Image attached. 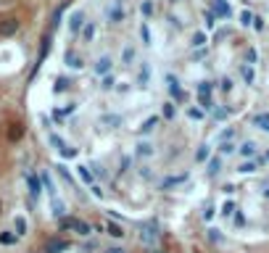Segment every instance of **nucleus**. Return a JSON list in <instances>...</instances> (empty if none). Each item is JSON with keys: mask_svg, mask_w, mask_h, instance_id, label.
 Returning a JSON list of instances; mask_svg holds the SVG:
<instances>
[{"mask_svg": "<svg viewBox=\"0 0 269 253\" xmlns=\"http://www.w3.org/2000/svg\"><path fill=\"white\" fill-rule=\"evenodd\" d=\"M158 240H161V230H158V221H156V219L145 221V224L140 227V243H145V245H156Z\"/></svg>", "mask_w": 269, "mask_h": 253, "instance_id": "nucleus-1", "label": "nucleus"}, {"mask_svg": "<svg viewBox=\"0 0 269 253\" xmlns=\"http://www.w3.org/2000/svg\"><path fill=\"white\" fill-rule=\"evenodd\" d=\"M106 16H108V21H111V24H124V21H127V11H124V0H114V3H111V6H108Z\"/></svg>", "mask_w": 269, "mask_h": 253, "instance_id": "nucleus-2", "label": "nucleus"}, {"mask_svg": "<svg viewBox=\"0 0 269 253\" xmlns=\"http://www.w3.org/2000/svg\"><path fill=\"white\" fill-rule=\"evenodd\" d=\"M21 21L16 19V16H6V19H0V37H13L16 32H19Z\"/></svg>", "mask_w": 269, "mask_h": 253, "instance_id": "nucleus-3", "label": "nucleus"}, {"mask_svg": "<svg viewBox=\"0 0 269 253\" xmlns=\"http://www.w3.org/2000/svg\"><path fill=\"white\" fill-rule=\"evenodd\" d=\"M111 66H114V61H111V56H98L92 63V71L98 77H108L111 74Z\"/></svg>", "mask_w": 269, "mask_h": 253, "instance_id": "nucleus-4", "label": "nucleus"}, {"mask_svg": "<svg viewBox=\"0 0 269 253\" xmlns=\"http://www.w3.org/2000/svg\"><path fill=\"white\" fill-rule=\"evenodd\" d=\"M187 180H190V171L172 174V177H164L161 182H158V187H161V190H172V187H177V185H182V182H187Z\"/></svg>", "mask_w": 269, "mask_h": 253, "instance_id": "nucleus-5", "label": "nucleus"}, {"mask_svg": "<svg viewBox=\"0 0 269 253\" xmlns=\"http://www.w3.org/2000/svg\"><path fill=\"white\" fill-rule=\"evenodd\" d=\"M151 77H153L151 63H148V61H142V66H140V71H137L135 85H137V87H148V85H151Z\"/></svg>", "mask_w": 269, "mask_h": 253, "instance_id": "nucleus-6", "label": "nucleus"}, {"mask_svg": "<svg viewBox=\"0 0 269 253\" xmlns=\"http://www.w3.org/2000/svg\"><path fill=\"white\" fill-rule=\"evenodd\" d=\"M85 13L82 11H74L71 16H69V32H71V35H79V32H82L85 29Z\"/></svg>", "mask_w": 269, "mask_h": 253, "instance_id": "nucleus-7", "label": "nucleus"}, {"mask_svg": "<svg viewBox=\"0 0 269 253\" xmlns=\"http://www.w3.org/2000/svg\"><path fill=\"white\" fill-rule=\"evenodd\" d=\"M24 132H27V127H24L21 121H11L8 130H6V137H8L11 142H19V140L24 137Z\"/></svg>", "mask_w": 269, "mask_h": 253, "instance_id": "nucleus-8", "label": "nucleus"}, {"mask_svg": "<svg viewBox=\"0 0 269 253\" xmlns=\"http://www.w3.org/2000/svg\"><path fill=\"white\" fill-rule=\"evenodd\" d=\"M166 82H169V92H172V98L182 103V100H185V90L180 87V79L174 77V74H166Z\"/></svg>", "mask_w": 269, "mask_h": 253, "instance_id": "nucleus-9", "label": "nucleus"}, {"mask_svg": "<svg viewBox=\"0 0 269 253\" xmlns=\"http://www.w3.org/2000/svg\"><path fill=\"white\" fill-rule=\"evenodd\" d=\"M63 61H66V66H69V69H79V71L85 69V58H82V56H77V50H71V47L66 50Z\"/></svg>", "mask_w": 269, "mask_h": 253, "instance_id": "nucleus-10", "label": "nucleus"}, {"mask_svg": "<svg viewBox=\"0 0 269 253\" xmlns=\"http://www.w3.org/2000/svg\"><path fill=\"white\" fill-rule=\"evenodd\" d=\"M63 250H69V240H63V237H53L45 245V253H63Z\"/></svg>", "mask_w": 269, "mask_h": 253, "instance_id": "nucleus-11", "label": "nucleus"}, {"mask_svg": "<svg viewBox=\"0 0 269 253\" xmlns=\"http://www.w3.org/2000/svg\"><path fill=\"white\" fill-rule=\"evenodd\" d=\"M27 185H29V195L37 200V198L42 195V182H40V177H35V174H27Z\"/></svg>", "mask_w": 269, "mask_h": 253, "instance_id": "nucleus-12", "label": "nucleus"}, {"mask_svg": "<svg viewBox=\"0 0 269 253\" xmlns=\"http://www.w3.org/2000/svg\"><path fill=\"white\" fill-rule=\"evenodd\" d=\"M237 153H240L246 161H253V158H256V142H253V140H246L243 145L237 148Z\"/></svg>", "mask_w": 269, "mask_h": 253, "instance_id": "nucleus-13", "label": "nucleus"}, {"mask_svg": "<svg viewBox=\"0 0 269 253\" xmlns=\"http://www.w3.org/2000/svg\"><path fill=\"white\" fill-rule=\"evenodd\" d=\"M19 240H21V237H19V235H16L13 230H3V232H0V245H6V248L16 245V243H19Z\"/></svg>", "mask_w": 269, "mask_h": 253, "instance_id": "nucleus-14", "label": "nucleus"}, {"mask_svg": "<svg viewBox=\"0 0 269 253\" xmlns=\"http://www.w3.org/2000/svg\"><path fill=\"white\" fill-rule=\"evenodd\" d=\"M106 232L111 235V237H114V240H124V227L119 224V221H108V224H106Z\"/></svg>", "mask_w": 269, "mask_h": 253, "instance_id": "nucleus-15", "label": "nucleus"}, {"mask_svg": "<svg viewBox=\"0 0 269 253\" xmlns=\"http://www.w3.org/2000/svg\"><path fill=\"white\" fill-rule=\"evenodd\" d=\"M209 158H211V145H198V150H195V164H209Z\"/></svg>", "mask_w": 269, "mask_h": 253, "instance_id": "nucleus-16", "label": "nucleus"}, {"mask_svg": "<svg viewBox=\"0 0 269 253\" xmlns=\"http://www.w3.org/2000/svg\"><path fill=\"white\" fill-rule=\"evenodd\" d=\"M216 16H222V19H230V3H225V0H214V8H211Z\"/></svg>", "mask_w": 269, "mask_h": 253, "instance_id": "nucleus-17", "label": "nucleus"}, {"mask_svg": "<svg viewBox=\"0 0 269 253\" xmlns=\"http://www.w3.org/2000/svg\"><path fill=\"white\" fill-rule=\"evenodd\" d=\"M13 232L19 235V237H24V235L29 232V224H27L24 216H13Z\"/></svg>", "mask_w": 269, "mask_h": 253, "instance_id": "nucleus-18", "label": "nucleus"}, {"mask_svg": "<svg viewBox=\"0 0 269 253\" xmlns=\"http://www.w3.org/2000/svg\"><path fill=\"white\" fill-rule=\"evenodd\" d=\"M251 124L259 127V130H264V132H269V114H266V111H264V114H256L251 119Z\"/></svg>", "mask_w": 269, "mask_h": 253, "instance_id": "nucleus-19", "label": "nucleus"}, {"mask_svg": "<svg viewBox=\"0 0 269 253\" xmlns=\"http://www.w3.org/2000/svg\"><path fill=\"white\" fill-rule=\"evenodd\" d=\"M219 171H222V156L209 158V169H206V174H209V177H216Z\"/></svg>", "mask_w": 269, "mask_h": 253, "instance_id": "nucleus-20", "label": "nucleus"}, {"mask_svg": "<svg viewBox=\"0 0 269 253\" xmlns=\"http://www.w3.org/2000/svg\"><path fill=\"white\" fill-rule=\"evenodd\" d=\"M135 153L140 156V158H151L156 150H153V145L151 142H137V148H135Z\"/></svg>", "mask_w": 269, "mask_h": 253, "instance_id": "nucleus-21", "label": "nucleus"}, {"mask_svg": "<svg viewBox=\"0 0 269 253\" xmlns=\"http://www.w3.org/2000/svg\"><path fill=\"white\" fill-rule=\"evenodd\" d=\"M240 77L246 79V85L256 82V71H253V66H248V63H243V66H240Z\"/></svg>", "mask_w": 269, "mask_h": 253, "instance_id": "nucleus-22", "label": "nucleus"}, {"mask_svg": "<svg viewBox=\"0 0 269 253\" xmlns=\"http://www.w3.org/2000/svg\"><path fill=\"white\" fill-rule=\"evenodd\" d=\"M132 61H135V47H132V45H124V50H121V63H124V66H132Z\"/></svg>", "mask_w": 269, "mask_h": 253, "instance_id": "nucleus-23", "label": "nucleus"}, {"mask_svg": "<svg viewBox=\"0 0 269 253\" xmlns=\"http://www.w3.org/2000/svg\"><path fill=\"white\" fill-rule=\"evenodd\" d=\"M40 182L45 185V190H47V195H51V198H56V185H53V180H51V174H47V171H42V177H40Z\"/></svg>", "mask_w": 269, "mask_h": 253, "instance_id": "nucleus-24", "label": "nucleus"}, {"mask_svg": "<svg viewBox=\"0 0 269 253\" xmlns=\"http://www.w3.org/2000/svg\"><path fill=\"white\" fill-rule=\"evenodd\" d=\"M156 124H158V116L145 119V121L140 124V135H148V132H153V130H156Z\"/></svg>", "mask_w": 269, "mask_h": 253, "instance_id": "nucleus-25", "label": "nucleus"}, {"mask_svg": "<svg viewBox=\"0 0 269 253\" xmlns=\"http://www.w3.org/2000/svg\"><path fill=\"white\" fill-rule=\"evenodd\" d=\"M206 42H209V35H206V32H195L193 40H190V47H203Z\"/></svg>", "mask_w": 269, "mask_h": 253, "instance_id": "nucleus-26", "label": "nucleus"}, {"mask_svg": "<svg viewBox=\"0 0 269 253\" xmlns=\"http://www.w3.org/2000/svg\"><path fill=\"white\" fill-rule=\"evenodd\" d=\"M230 114H232V111H230V108H227V106H216V108H214V111H211V116H214V119H216V121H225V119H227V116H230Z\"/></svg>", "mask_w": 269, "mask_h": 253, "instance_id": "nucleus-27", "label": "nucleus"}, {"mask_svg": "<svg viewBox=\"0 0 269 253\" xmlns=\"http://www.w3.org/2000/svg\"><path fill=\"white\" fill-rule=\"evenodd\" d=\"M77 174H79V180L92 187V171H90V166H77Z\"/></svg>", "mask_w": 269, "mask_h": 253, "instance_id": "nucleus-28", "label": "nucleus"}, {"mask_svg": "<svg viewBox=\"0 0 269 253\" xmlns=\"http://www.w3.org/2000/svg\"><path fill=\"white\" fill-rule=\"evenodd\" d=\"M53 216H56V219H63V216H66V206H63V200H58V198H53Z\"/></svg>", "mask_w": 269, "mask_h": 253, "instance_id": "nucleus-29", "label": "nucleus"}, {"mask_svg": "<svg viewBox=\"0 0 269 253\" xmlns=\"http://www.w3.org/2000/svg\"><path fill=\"white\" fill-rule=\"evenodd\" d=\"M92 37H95V21H87L85 29H82V40L85 42H92Z\"/></svg>", "mask_w": 269, "mask_h": 253, "instance_id": "nucleus-30", "label": "nucleus"}, {"mask_svg": "<svg viewBox=\"0 0 269 253\" xmlns=\"http://www.w3.org/2000/svg\"><path fill=\"white\" fill-rule=\"evenodd\" d=\"M256 166H259V161H243L240 166H237V171H240V174H253Z\"/></svg>", "mask_w": 269, "mask_h": 253, "instance_id": "nucleus-31", "label": "nucleus"}, {"mask_svg": "<svg viewBox=\"0 0 269 253\" xmlns=\"http://www.w3.org/2000/svg\"><path fill=\"white\" fill-rule=\"evenodd\" d=\"M140 37H142V45H153V40H151V29H148L145 21L140 24Z\"/></svg>", "mask_w": 269, "mask_h": 253, "instance_id": "nucleus-32", "label": "nucleus"}, {"mask_svg": "<svg viewBox=\"0 0 269 253\" xmlns=\"http://www.w3.org/2000/svg\"><path fill=\"white\" fill-rule=\"evenodd\" d=\"M69 90V79L66 77H58L56 85H53V92H66Z\"/></svg>", "mask_w": 269, "mask_h": 253, "instance_id": "nucleus-33", "label": "nucleus"}, {"mask_svg": "<svg viewBox=\"0 0 269 253\" xmlns=\"http://www.w3.org/2000/svg\"><path fill=\"white\" fill-rule=\"evenodd\" d=\"M235 150H237V148L232 145V140H230V142H219V156H222V158L230 156V153H235Z\"/></svg>", "mask_w": 269, "mask_h": 253, "instance_id": "nucleus-34", "label": "nucleus"}, {"mask_svg": "<svg viewBox=\"0 0 269 253\" xmlns=\"http://www.w3.org/2000/svg\"><path fill=\"white\" fill-rule=\"evenodd\" d=\"M235 211H237L235 200H225V203H222V216H232Z\"/></svg>", "mask_w": 269, "mask_h": 253, "instance_id": "nucleus-35", "label": "nucleus"}, {"mask_svg": "<svg viewBox=\"0 0 269 253\" xmlns=\"http://www.w3.org/2000/svg\"><path fill=\"white\" fill-rule=\"evenodd\" d=\"M211 90H214V82H209V79L198 82V95H211Z\"/></svg>", "mask_w": 269, "mask_h": 253, "instance_id": "nucleus-36", "label": "nucleus"}, {"mask_svg": "<svg viewBox=\"0 0 269 253\" xmlns=\"http://www.w3.org/2000/svg\"><path fill=\"white\" fill-rule=\"evenodd\" d=\"M219 90L225 92V95H230V92H232V79H230V77H222V79H219Z\"/></svg>", "mask_w": 269, "mask_h": 253, "instance_id": "nucleus-37", "label": "nucleus"}, {"mask_svg": "<svg viewBox=\"0 0 269 253\" xmlns=\"http://www.w3.org/2000/svg\"><path fill=\"white\" fill-rule=\"evenodd\" d=\"M56 171L61 174V180H63V182H69V185H74V180H71V174H69V169H66V166H63V164H58V166H56Z\"/></svg>", "mask_w": 269, "mask_h": 253, "instance_id": "nucleus-38", "label": "nucleus"}, {"mask_svg": "<svg viewBox=\"0 0 269 253\" xmlns=\"http://www.w3.org/2000/svg\"><path fill=\"white\" fill-rule=\"evenodd\" d=\"M101 121H103V124H108V127H119V124H121V116H116V114H106Z\"/></svg>", "mask_w": 269, "mask_h": 253, "instance_id": "nucleus-39", "label": "nucleus"}, {"mask_svg": "<svg viewBox=\"0 0 269 253\" xmlns=\"http://www.w3.org/2000/svg\"><path fill=\"white\" fill-rule=\"evenodd\" d=\"M140 13L145 16V19H148V16H153V3H151V0H142V3H140Z\"/></svg>", "mask_w": 269, "mask_h": 253, "instance_id": "nucleus-40", "label": "nucleus"}, {"mask_svg": "<svg viewBox=\"0 0 269 253\" xmlns=\"http://www.w3.org/2000/svg\"><path fill=\"white\" fill-rule=\"evenodd\" d=\"M51 145H53V148L61 153L63 148H66V142H63V137H58V135H51Z\"/></svg>", "mask_w": 269, "mask_h": 253, "instance_id": "nucleus-41", "label": "nucleus"}, {"mask_svg": "<svg viewBox=\"0 0 269 253\" xmlns=\"http://www.w3.org/2000/svg\"><path fill=\"white\" fill-rule=\"evenodd\" d=\"M203 21H206V32H211L214 24H216V21H214V11H206V13H203Z\"/></svg>", "mask_w": 269, "mask_h": 253, "instance_id": "nucleus-42", "label": "nucleus"}, {"mask_svg": "<svg viewBox=\"0 0 269 253\" xmlns=\"http://www.w3.org/2000/svg\"><path fill=\"white\" fill-rule=\"evenodd\" d=\"M66 6H69V0H66V3L61 6L56 13H53V27H58V24H61V19H63V11H66Z\"/></svg>", "mask_w": 269, "mask_h": 253, "instance_id": "nucleus-43", "label": "nucleus"}, {"mask_svg": "<svg viewBox=\"0 0 269 253\" xmlns=\"http://www.w3.org/2000/svg\"><path fill=\"white\" fill-rule=\"evenodd\" d=\"M240 24H243V27H253V13H251V11H243V13H240Z\"/></svg>", "mask_w": 269, "mask_h": 253, "instance_id": "nucleus-44", "label": "nucleus"}, {"mask_svg": "<svg viewBox=\"0 0 269 253\" xmlns=\"http://www.w3.org/2000/svg\"><path fill=\"white\" fill-rule=\"evenodd\" d=\"M164 119H174V114H177V111H174V103H164Z\"/></svg>", "mask_w": 269, "mask_h": 253, "instance_id": "nucleus-45", "label": "nucleus"}, {"mask_svg": "<svg viewBox=\"0 0 269 253\" xmlns=\"http://www.w3.org/2000/svg\"><path fill=\"white\" fill-rule=\"evenodd\" d=\"M61 156H63V158H77V156H79V150H77V148H71V145H66V148L61 150Z\"/></svg>", "mask_w": 269, "mask_h": 253, "instance_id": "nucleus-46", "label": "nucleus"}, {"mask_svg": "<svg viewBox=\"0 0 269 253\" xmlns=\"http://www.w3.org/2000/svg\"><path fill=\"white\" fill-rule=\"evenodd\" d=\"M101 90H114V77H103V82H101Z\"/></svg>", "mask_w": 269, "mask_h": 253, "instance_id": "nucleus-47", "label": "nucleus"}, {"mask_svg": "<svg viewBox=\"0 0 269 253\" xmlns=\"http://www.w3.org/2000/svg\"><path fill=\"white\" fill-rule=\"evenodd\" d=\"M253 29H256V32H264V29H266V24H264L261 16H253Z\"/></svg>", "mask_w": 269, "mask_h": 253, "instance_id": "nucleus-48", "label": "nucleus"}, {"mask_svg": "<svg viewBox=\"0 0 269 253\" xmlns=\"http://www.w3.org/2000/svg\"><path fill=\"white\" fill-rule=\"evenodd\" d=\"M130 164H132V158H130V156H124V158H121V161H119V171L124 174L127 169H130Z\"/></svg>", "mask_w": 269, "mask_h": 253, "instance_id": "nucleus-49", "label": "nucleus"}, {"mask_svg": "<svg viewBox=\"0 0 269 253\" xmlns=\"http://www.w3.org/2000/svg\"><path fill=\"white\" fill-rule=\"evenodd\" d=\"M90 169H92V174H95V177H101V180H106V171H103V166H101V164H92Z\"/></svg>", "mask_w": 269, "mask_h": 253, "instance_id": "nucleus-50", "label": "nucleus"}, {"mask_svg": "<svg viewBox=\"0 0 269 253\" xmlns=\"http://www.w3.org/2000/svg\"><path fill=\"white\" fill-rule=\"evenodd\" d=\"M256 61H259V53H256V47H251L248 50V66H253Z\"/></svg>", "mask_w": 269, "mask_h": 253, "instance_id": "nucleus-51", "label": "nucleus"}, {"mask_svg": "<svg viewBox=\"0 0 269 253\" xmlns=\"http://www.w3.org/2000/svg\"><path fill=\"white\" fill-rule=\"evenodd\" d=\"M187 116H190V119H203L206 114H203L201 108H190V111H187Z\"/></svg>", "mask_w": 269, "mask_h": 253, "instance_id": "nucleus-52", "label": "nucleus"}, {"mask_svg": "<svg viewBox=\"0 0 269 253\" xmlns=\"http://www.w3.org/2000/svg\"><path fill=\"white\" fill-rule=\"evenodd\" d=\"M209 240H211V243H222V235H219V230H209Z\"/></svg>", "mask_w": 269, "mask_h": 253, "instance_id": "nucleus-53", "label": "nucleus"}, {"mask_svg": "<svg viewBox=\"0 0 269 253\" xmlns=\"http://www.w3.org/2000/svg\"><path fill=\"white\" fill-rule=\"evenodd\" d=\"M140 177H145V180H153V171H151L148 166H142V169H140Z\"/></svg>", "mask_w": 269, "mask_h": 253, "instance_id": "nucleus-54", "label": "nucleus"}, {"mask_svg": "<svg viewBox=\"0 0 269 253\" xmlns=\"http://www.w3.org/2000/svg\"><path fill=\"white\" fill-rule=\"evenodd\" d=\"M90 190H92V195H95V198H101V195H103V190H101V185H92Z\"/></svg>", "mask_w": 269, "mask_h": 253, "instance_id": "nucleus-55", "label": "nucleus"}, {"mask_svg": "<svg viewBox=\"0 0 269 253\" xmlns=\"http://www.w3.org/2000/svg\"><path fill=\"white\" fill-rule=\"evenodd\" d=\"M211 216H214V209H211V206H209V209H206V211H203V219H211Z\"/></svg>", "mask_w": 269, "mask_h": 253, "instance_id": "nucleus-56", "label": "nucleus"}, {"mask_svg": "<svg viewBox=\"0 0 269 253\" xmlns=\"http://www.w3.org/2000/svg\"><path fill=\"white\" fill-rule=\"evenodd\" d=\"M106 253H127V250H124V248H108Z\"/></svg>", "mask_w": 269, "mask_h": 253, "instance_id": "nucleus-57", "label": "nucleus"}, {"mask_svg": "<svg viewBox=\"0 0 269 253\" xmlns=\"http://www.w3.org/2000/svg\"><path fill=\"white\" fill-rule=\"evenodd\" d=\"M261 195H264V198L269 200V187H266V190H261Z\"/></svg>", "mask_w": 269, "mask_h": 253, "instance_id": "nucleus-58", "label": "nucleus"}, {"mask_svg": "<svg viewBox=\"0 0 269 253\" xmlns=\"http://www.w3.org/2000/svg\"><path fill=\"white\" fill-rule=\"evenodd\" d=\"M264 161H269V150H266V156H264Z\"/></svg>", "mask_w": 269, "mask_h": 253, "instance_id": "nucleus-59", "label": "nucleus"}, {"mask_svg": "<svg viewBox=\"0 0 269 253\" xmlns=\"http://www.w3.org/2000/svg\"><path fill=\"white\" fill-rule=\"evenodd\" d=\"M172 3H180V0H172Z\"/></svg>", "mask_w": 269, "mask_h": 253, "instance_id": "nucleus-60", "label": "nucleus"}]
</instances>
